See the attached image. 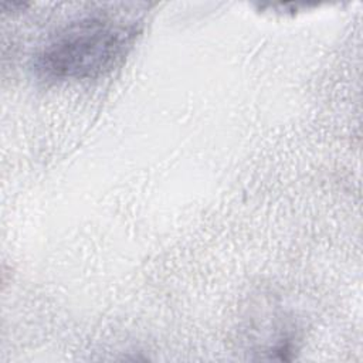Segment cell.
Returning <instances> with one entry per match:
<instances>
[{
	"mask_svg": "<svg viewBox=\"0 0 363 363\" xmlns=\"http://www.w3.org/2000/svg\"><path fill=\"white\" fill-rule=\"evenodd\" d=\"M142 33L140 20L108 13L75 18L37 52L34 69L45 81L96 79L122 65Z\"/></svg>",
	"mask_w": 363,
	"mask_h": 363,
	"instance_id": "1",
	"label": "cell"
}]
</instances>
